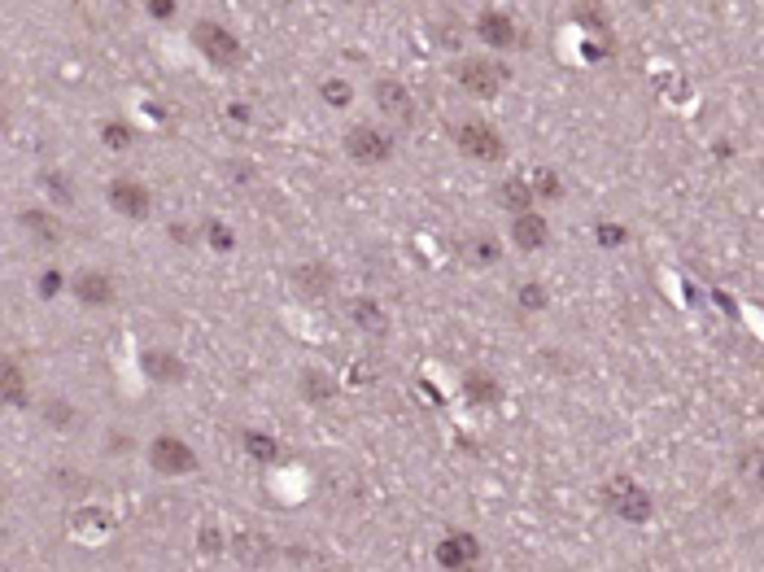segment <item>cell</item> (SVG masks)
I'll return each instance as SVG.
<instances>
[{
    "label": "cell",
    "instance_id": "6da1fadb",
    "mask_svg": "<svg viewBox=\"0 0 764 572\" xmlns=\"http://www.w3.org/2000/svg\"><path fill=\"white\" fill-rule=\"evenodd\" d=\"M193 44H197V53L206 57V62H214V66H236L245 57V44L236 40L223 22H210V18H201L193 27Z\"/></svg>",
    "mask_w": 764,
    "mask_h": 572
},
{
    "label": "cell",
    "instance_id": "7a4b0ae2",
    "mask_svg": "<svg viewBox=\"0 0 764 572\" xmlns=\"http://www.w3.org/2000/svg\"><path fill=\"white\" fill-rule=\"evenodd\" d=\"M503 79H507V70L498 62H489V57H463L455 66V83L476 101H494L503 92Z\"/></svg>",
    "mask_w": 764,
    "mask_h": 572
},
{
    "label": "cell",
    "instance_id": "3957f363",
    "mask_svg": "<svg viewBox=\"0 0 764 572\" xmlns=\"http://www.w3.org/2000/svg\"><path fill=\"white\" fill-rule=\"evenodd\" d=\"M603 503L607 511H616L620 520H629V524H642V520H651V494L642 490L638 481H629V476H612V481L603 485Z\"/></svg>",
    "mask_w": 764,
    "mask_h": 572
},
{
    "label": "cell",
    "instance_id": "277c9868",
    "mask_svg": "<svg viewBox=\"0 0 764 572\" xmlns=\"http://www.w3.org/2000/svg\"><path fill=\"white\" fill-rule=\"evenodd\" d=\"M341 149H345V158L358 162V166H380V162H389V153H393L389 136L372 123H354L341 136Z\"/></svg>",
    "mask_w": 764,
    "mask_h": 572
},
{
    "label": "cell",
    "instance_id": "5b68a950",
    "mask_svg": "<svg viewBox=\"0 0 764 572\" xmlns=\"http://www.w3.org/2000/svg\"><path fill=\"white\" fill-rule=\"evenodd\" d=\"M149 468L158 476H193L197 455H193V446L179 442L175 433H162V437H153V446H149Z\"/></svg>",
    "mask_w": 764,
    "mask_h": 572
},
{
    "label": "cell",
    "instance_id": "8992f818",
    "mask_svg": "<svg viewBox=\"0 0 764 572\" xmlns=\"http://www.w3.org/2000/svg\"><path fill=\"white\" fill-rule=\"evenodd\" d=\"M455 145L476 162H498L507 153L503 136H498L489 123H481V118H463V123L455 127Z\"/></svg>",
    "mask_w": 764,
    "mask_h": 572
},
{
    "label": "cell",
    "instance_id": "52a82bcc",
    "mask_svg": "<svg viewBox=\"0 0 764 572\" xmlns=\"http://www.w3.org/2000/svg\"><path fill=\"white\" fill-rule=\"evenodd\" d=\"M105 197H110V206L123 214V219H136V223L149 219V210H153V197H149V188L140 180H110Z\"/></svg>",
    "mask_w": 764,
    "mask_h": 572
},
{
    "label": "cell",
    "instance_id": "ba28073f",
    "mask_svg": "<svg viewBox=\"0 0 764 572\" xmlns=\"http://www.w3.org/2000/svg\"><path fill=\"white\" fill-rule=\"evenodd\" d=\"M372 97L380 105V114L393 118V123H415V97L402 79H376Z\"/></svg>",
    "mask_w": 764,
    "mask_h": 572
},
{
    "label": "cell",
    "instance_id": "9c48e42d",
    "mask_svg": "<svg viewBox=\"0 0 764 572\" xmlns=\"http://www.w3.org/2000/svg\"><path fill=\"white\" fill-rule=\"evenodd\" d=\"M476 559H481V542H476L472 533H450V538H441V546H437V564L446 572H472Z\"/></svg>",
    "mask_w": 764,
    "mask_h": 572
},
{
    "label": "cell",
    "instance_id": "30bf717a",
    "mask_svg": "<svg viewBox=\"0 0 764 572\" xmlns=\"http://www.w3.org/2000/svg\"><path fill=\"white\" fill-rule=\"evenodd\" d=\"M476 35H481L485 49H511V44L520 40L516 22H511V14H503V9H485V14L476 18Z\"/></svg>",
    "mask_w": 764,
    "mask_h": 572
},
{
    "label": "cell",
    "instance_id": "8fae6325",
    "mask_svg": "<svg viewBox=\"0 0 764 572\" xmlns=\"http://www.w3.org/2000/svg\"><path fill=\"white\" fill-rule=\"evenodd\" d=\"M70 293H75V302L83 306H110L114 302V280L105 276V271H79L75 280H70Z\"/></svg>",
    "mask_w": 764,
    "mask_h": 572
},
{
    "label": "cell",
    "instance_id": "7c38bea8",
    "mask_svg": "<svg viewBox=\"0 0 764 572\" xmlns=\"http://www.w3.org/2000/svg\"><path fill=\"white\" fill-rule=\"evenodd\" d=\"M18 223H22V232H27L35 245H44V249L62 245V236H66L62 219H57V214H49V210H22Z\"/></svg>",
    "mask_w": 764,
    "mask_h": 572
},
{
    "label": "cell",
    "instance_id": "4fadbf2b",
    "mask_svg": "<svg viewBox=\"0 0 764 572\" xmlns=\"http://www.w3.org/2000/svg\"><path fill=\"white\" fill-rule=\"evenodd\" d=\"M345 315H350V324H354V328H363L367 337H385V332H389V315H385V306L372 302V297H350Z\"/></svg>",
    "mask_w": 764,
    "mask_h": 572
},
{
    "label": "cell",
    "instance_id": "5bb4252c",
    "mask_svg": "<svg viewBox=\"0 0 764 572\" xmlns=\"http://www.w3.org/2000/svg\"><path fill=\"white\" fill-rule=\"evenodd\" d=\"M511 241H516L524 254H533V249H542L546 241H551V228H546V219L542 214H516V219H511Z\"/></svg>",
    "mask_w": 764,
    "mask_h": 572
},
{
    "label": "cell",
    "instance_id": "9a60e30c",
    "mask_svg": "<svg viewBox=\"0 0 764 572\" xmlns=\"http://www.w3.org/2000/svg\"><path fill=\"white\" fill-rule=\"evenodd\" d=\"M27 376L14 359H0V407H27Z\"/></svg>",
    "mask_w": 764,
    "mask_h": 572
},
{
    "label": "cell",
    "instance_id": "2e32d148",
    "mask_svg": "<svg viewBox=\"0 0 764 572\" xmlns=\"http://www.w3.org/2000/svg\"><path fill=\"white\" fill-rule=\"evenodd\" d=\"M293 284L306 297H328L332 284H337V276H332V267H324V262H306V267L293 271Z\"/></svg>",
    "mask_w": 764,
    "mask_h": 572
},
{
    "label": "cell",
    "instance_id": "e0dca14e",
    "mask_svg": "<svg viewBox=\"0 0 764 572\" xmlns=\"http://www.w3.org/2000/svg\"><path fill=\"white\" fill-rule=\"evenodd\" d=\"M140 367H145V376H153V380H184V363L166 350H149L145 359H140Z\"/></svg>",
    "mask_w": 764,
    "mask_h": 572
},
{
    "label": "cell",
    "instance_id": "ac0fdd59",
    "mask_svg": "<svg viewBox=\"0 0 764 572\" xmlns=\"http://www.w3.org/2000/svg\"><path fill=\"white\" fill-rule=\"evenodd\" d=\"M498 201L511 210V219L516 214H529L533 210V188L529 180H503V188H498Z\"/></svg>",
    "mask_w": 764,
    "mask_h": 572
},
{
    "label": "cell",
    "instance_id": "d6986e66",
    "mask_svg": "<svg viewBox=\"0 0 764 572\" xmlns=\"http://www.w3.org/2000/svg\"><path fill=\"white\" fill-rule=\"evenodd\" d=\"M463 393H468L472 402H498V380H489L485 372H468V380H463Z\"/></svg>",
    "mask_w": 764,
    "mask_h": 572
},
{
    "label": "cell",
    "instance_id": "ffe728a7",
    "mask_svg": "<svg viewBox=\"0 0 764 572\" xmlns=\"http://www.w3.org/2000/svg\"><path fill=\"white\" fill-rule=\"evenodd\" d=\"M241 446H245V455H254V459H262V463L280 459V446L271 442L267 433H241Z\"/></svg>",
    "mask_w": 764,
    "mask_h": 572
},
{
    "label": "cell",
    "instance_id": "44dd1931",
    "mask_svg": "<svg viewBox=\"0 0 764 572\" xmlns=\"http://www.w3.org/2000/svg\"><path fill=\"white\" fill-rule=\"evenodd\" d=\"M302 393H306V402H328L332 398V380L324 372H306L302 376Z\"/></svg>",
    "mask_w": 764,
    "mask_h": 572
},
{
    "label": "cell",
    "instance_id": "7402d4cb",
    "mask_svg": "<svg viewBox=\"0 0 764 572\" xmlns=\"http://www.w3.org/2000/svg\"><path fill=\"white\" fill-rule=\"evenodd\" d=\"M472 258L481 262V267H494V262L503 258V245H498L494 236H476V241H472Z\"/></svg>",
    "mask_w": 764,
    "mask_h": 572
},
{
    "label": "cell",
    "instance_id": "603a6c76",
    "mask_svg": "<svg viewBox=\"0 0 764 572\" xmlns=\"http://www.w3.org/2000/svg\"><path fill=\"white\" fill-rule=\"evenodd\" d=\"M529 188H533V197H546V201L564 197V188H559V180H555L551 171H537V180H529Z\"/></svg>",
    "mask_w": 764,
    "mask_h": 572
},
{
    "label": "cell",
    "instance_id": "cb8c5ba5",
    "mask_svg": "<svg viewBox=\"0 0 764 572\" xmlns=\"http://www.w3.org/2000/svg\"><path fill=\"white\" fill-rule=\"evenodd\" d=\"M324 101L337 105V110H345V105L354 101V88H350L345 79H328V83H324Z\"/></svg>",
    "mask_w": 764,
    "mask_h": 572
},
{
    "label": "cell",
    "instance_id": "d4e9b609",
    "mask_svg": "<svg viewBox=\"0 0 764 572\" xmlns=\"http://www.w3.org/2000/svg\"><path fill=\"white\" fill-rule=\"evenodd\" d=\"M40 184H49V193H53L57 201H75V188H70L57 171H44V175H40Z\"/></svg>",
    "mask_w": 764,
    "mask_h": 572
},
{
    "label": "cell",
    "instance_id": "484cf974",
    "mask_svg": "<svg viewBox=\"0 0 764 572\" xmlns=\"http://www.w3.org/2000/svg\"><path fill=\"white\" fill-rule=\"evenodd\" d=\"M101 140H105V145H114V149H127V145H131V131H127L123 123H105V127H101Z\"/></svg>",
    "mask_w": 764,
    "mask_h": 572
},
{
    "label": "cell",
    "instance_id": "4316f807",
    "mask_svg": "<svg viewBox=\"0 0 764 572\" xmlns=\"http://www.w3.org/2000/svg\"><path fill=\"white\" fill-rule=\"evenodd\" d=\"M241 538L245 542H236V555H241V559H262V555H267V546H262L258 533H241Z\"/></svg>",
    "mask_w": 764,
    "mask_h": 572
},
{
    "label": "cell",
    "instance_id": "83f0119b",
    "mask_svg": "<svg viewBox=\"0 0 764 572\" xmlns=\"http://www.w3.org/2000/svg\"><path fill=\"white\" fill-rule=\"evenodd\" d=\"M44 415H49L57 428H70V420H75V407H66V402H44Z\"/></svg>",
    "mask_w": 764,
    "mask_h": 572
},
{
    "label": "cell",
    "instance_id": "f1b7e54d",
    "mask_svg": "<svg viewBox=\"0 0 764 572\" xmlns=\"http://www.w3.org/2000/svg\"><path fill=\"white\" fill-rule=\"evenodd\" d=\"M520 306H546L542 284H524V289H520Z\"/></svg>",
    "mask_w": 764,
    "mask_h": 572
}]
</instances>
